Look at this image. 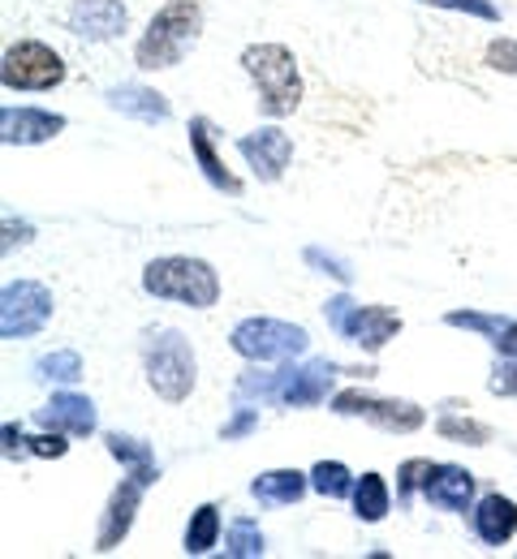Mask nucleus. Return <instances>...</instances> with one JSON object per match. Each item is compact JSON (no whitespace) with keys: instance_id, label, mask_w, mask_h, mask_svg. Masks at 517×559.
<instances>
[{"instance_id":"3","label":"nucleus","mask_w":517,"mask_h":559,"mask_svg":"<svg viewBox=\"0 0 517 559\" xmlns=\"http://www.w3.org/2000/svg\"><path fill=\"white\" fill-rule=\"evenodd\" d=\"M242 70L259 86V112L263 117H290L302 104L297 61L285 44H250L242 52Z\"/></svg>"},{"instance_id":"26","label":"nucleus","mask_w":517,"mask_h":559,"mask_svg":"<svg viewBox=\"0 0 517 559\" xmlns=\"http://www.w3.org/2000/svg\"><path fill=\"white\" fill-rule=\"evenodd\" d=\"M263 551H268V543H263V530H259V521H250V516H237V521L228 525V534H224V556L259 559Z\"/></svg>"},{"instance_id":"1","label":"nucleus","mask_w":517,"mask_h":559,"mask_svg":"<svg viewBox=\"0 0 517 559\" xmlns=\"http://www.w3.org/2000/svg\"><path fill=\"white\" fill-rule=\"evenodd\" d=\"M341 374L337 361L328 357H315V361H302V366H281L272 374L263 370H246L237 379V401H259V405H290V409H310L328 396L332 379Z\"/></svg>"},{"instance_id":"34","label":"nucleus","mask_w":517,"mask_h":559,"mask_svg":"<svg viewBox=\"0 0 517 559\" xmlns=\"http://www.w3.org/2000/svg\"><path fill=\"white\" fill-rule=\"evenodd\" d=\"M306 263H310V267H319L324 276L341 280V284H350V280H354V272H350V267H345L341 259H332V254H324L319 246H310V250H306Z\"/></svg>"},{"instance_id":"19","label":"nucleus","mask_w":517,"mask_h":559,"mask_svg":"<svg viewBox=\"0 0 517 559\" xmlns=\"http://www.w3.org/2000/svg\"><path fill=\"white\" fill-rule=\"evenodd\" d=\"M448 328H466V332H479L492 341V349L501 357H517V319L505 314H483V310H448L444 314Z\"/></svg>"},{"instance_id":"27","label":"nucleus","mask_w":517,"mask_h":559,"mask_svg":"<svg viewBox=\"0 0 517 559\" xmlns=\"http://www.w3.org/2000/svg\"><path fill=\"white\" fill-rule=\"evenodd\" d=\"M310 490H319L328 499H345V495H354V474L341 461H319L310 469Z\"/></svg>"},{"instance_id":"9","label":"nucleus","mask_w":517,"mask_h":559,"mask_svg":"<svg viewBox=\"0 0 517 559\" xmlns=\"http://www.w3.org/2000/svg\"><path fill=\"white\" fill-rule=\"evenodd\" d=\"M0 82L9 91H52L66 82V61L39 44V39H22L4 52V66H0Z\"/></svg>"},{"instance_id":"13","label":"nucleus","mask_w":517,"mask_h":559,"mask_svg":"<svg viewBox=\"0 0 517 559\" xmlns=\"http://www.w3.org/2000/svg\"><path fill=\"white\" fill-rule=\"evenodd\" d=\"M130 13L121 0H74L70 4V31L78 39H91V44H104V39H117L126 31Z\"/></svg>"},{"instance_id":"14","label":"nucleus","mask_w":517,"mask_h":559,"mask_svg":"<svg viewBox=\"0 0 517 559\" xmlns=\"http://www.w3.org/2000/svg\"><path fill=\"white\" fill-rule=\"evenodd\" d=\"M66 130L61 112H44V108H4L0 112V139L9 146H35V142L57 139Z\"/></svg>"},{"instance_id":"7","label":"nucleus","mask_w":517,"mask_h":559,"mask_svg":"<svg viewBox=\"0 0 517 559\" xmlns=\"http://www.w3.org/2000/svg\"><path fill=\"white\" fill-rule=\"evenodd\" d=\"M228 345H233V353H242L246 361H285V357L306 353L310 336H306V328H297V323H281V319H246V323L233 328Z\"/></svg>"},{"instance_id":"29","label":"nucleus","mask_w":517,"mask_h":559,"mask_svg":"<svg viewBox=\"0 0 517 559\" xmlns=\"http://www.w3.org/2000/svg\"><path fill=\"white\" fill-rule=\"evenodd\" d=\"M436 430H440L444 439H453V443H470V448H483V443L492 439V430H487L483 421L453 418V414H444V418L436 421Z\"/></svg>"},{"instance_id":"16","label":"nucleus","mask_w":517,"mask_h":559,"mask_svg":"<svg viewBox=\"0 0 517 559\" xmlns=\"http://www.w3.org/2000/svg\"><path fill=\"white\" fill-rule=\"evenodd\" d=\"M423 495L440 512H466L470 499H474V474L461 469V465H432V474L423 483Z\"/></svg>"},{"instance_id":"10","label":"nucleus","mask_w":517,"mask_h":559,"mask_svg":"<svg viewBox=\"0 0 517 559\" xmlns=\"http://www.w3.org/2000/svg\"><path fill=\"white\" fill-rule=\"evenodd\" d=\"M332 409L341 418H363L371 426H379V430H392V435H414L427 421V414L419 405H410V401H384V396H367L359 388L337 392L332 396Z\"/></svg>"},{"instance_id":"18","label":"nucleus","mask_w":517,"mask_h":559,"mask_svg":"<svg viewBox=\"0 0 517 559\" xmlns=\"http://www.w3.org/2000/svg\"><path fill=\"white\" fill-rule=\"evenodd\" d=\"M474 534H479V543H487V547H505L509 538L517 534V503L509 495H483L479 499V508H474Z\"/></svg>"},{"instance_id":"21","label":"nucleus","mask_w":517,"mask_h":559,"mask_svg":"<svg viewBox=\"0 0 517 559\" xmlns=\"http://www.w3.org/2000/svg\"><path fill=\"white\" fill-rule=\"evenodd\" d=\"M310 487V474H297V469H268L250 483V495L263 503V508H285V503H297Z\"/></svg>"},{"instance_id":"23","label":"nucleus","mask_w":517,"mask_h":559,"mask_svg":"<svg viewBox=\"0 0 517 559\" xmlns=\"http://www.w3.org/2000/svg\"><path fill=\"white\" fill-rule=\"evenodd\" d=\"M70 443H66V430H52V435H35L26 439L22 426H4V456L9 461H22V456H66Z\"/></svg>"},{"instance_id":"31","label":"nucleus","mask_w":517,"mask_h":559,"mask_svg":"<svg viewBox=\"0 0 517 559\" xmlns=\"http://www.w3.org/2000/svg\"><path fill=\"white\" fill-rule=\"evenodd\" d=\"M423 4H436V9H453V13H470V17H483V22H496L501 9L492 0H423Z\"/></svg>"},{"instance_id":"25","label":"nucleus","mask_w":517,"mask_h":559,"mask_svg":"<svg viewBox=\"0 0 517 559\" xmlns=\"http://www.w3.org/2000/svg\"><path fill=\"white\" fill-rule=\"evenodd\" d=\"M354 512H359V521H384L388 516V483L379 478V474H363L359 483H354Z\"/></svg>"},{"instance_id":"30","label":"nucleus","mask_w":517,"mask_h":559,"mask_svg":"<svg viewBox=\"0 0 517 559\" xmlns=\"http://www.w3.org/2000/svg\"><path fill=\"white\" fill-rule=\"evenodd\" d=\"M427 474H432V461H406V465L397 469V499L410 503L414 490L427 483Z\"/></svg>"},{"instance_id":"5","label":"nucleus","mask_w":517,"mask_h":559,"mask_svg":"<svg viewBox=\"0 0 517 559\" xmlns=\"http://www.w3.org/2000/svg\"><path fill=\"white\" fill-rule=\"evenodd\" d=\"M143 370H148L151 392L160 401H168V405H181L190 396V388H195V374H199L190 341L181 332H173V328H160V332L148 336V345H143Z\"/></svg>"},{"instance_id":"11","label":"nucleus","mask_w":517,"mask_h":559,"mask_svg":"<svg viewBox=\"0 0 517 559\" xmlns=\"http://www.w3.org/2000/svg\"><path fill=\"white\" fill-rule=\"evenodd\" d=\"M237 151H242V159L255 168L259 181H281L285 168H290V155H294V139H290L285 130L268 126V130L242 134V139H237Z\"/></svg>"},{"instance_id":"35","label":"nucleus","mask_w":517,"mask_h":559,"mask_svg":"<svg viewBox=\"0 0 517 559\" xmlns=\"http://www.w3.org/2000/svg\"><path fill=\"white\" fill-rule=\"evenodd\" d=\"M255 426H259V409H237V414H233V418L221 426V439H224V443H233V439L250 435Z\"/></svg>"},{"instance_id":"22","label":"nucleus","mask_w":517,"mask_h":559,"mask_svg":"<svg viewBox=\"0 0 517 559\" xmlns=\"http://www.w3.org/2000/svg\"><path fill=\"white\" fill-rule=\"evenodd\" d=\"M104 443H108V452H113V456H117L134 478H143V483H155V478H160V465H155L151 443L134 439V435H121V430L104 435Z\"/></svg>"},{"instance_id":"15","label":"nucleus","mask_w":517,"mask_h":559,"mask_svg":"<svg viewBox=\"0 0 517 559\" xmlns=\"http://www.w3.org/2000/svg\"><path fill=\"white\" fill-rule=\"evenodd\" d=\"M35 421L48 426V430H66V435H95L99 414H95V401H91V396L57 392L44 409H35Z\"/></svg>"},{"instance_id":"20","label":"nucleus","mask_w":517,"mask_h":559,"mask_svg":"<svg viewBox=\"0 0 517 559\" xmlns=\"http://www.w3.org/2000/svg\"><path fill=\"white\" fill-rule=\"evenodd\" d=\"M108 108H113V112H126V117H134V121H148V126L168 121V99H164L160 91H151V86H139V82L113 86V91H108Z\"/></svg>"},{"instance_id":"6","label":"nucleus","mask_w":517,"mask_h":559,"mask_svg":"<svg viewBox=\"0 0 517 559\" xmlns=\"http://www.w3.org/2000/svg\"><path fill=\"white\" fill-rule=\"evenodd\" d=\"M324 319H328V328L337 332V336H345V341H354L359 349L367 353H379L397 332H401V319L392 314V310H384V306H359L354 297H328V306H324Z\"/></svg>"},{"instance_id":"33","label":"nucleus","mask_w":517,"mask_h":559,"mask_svg":"<svg viewBox=\"0 0 517 559\" xmlns=\"http://www.w3.org/2000/svg\"><path fill=\"white\" fill-rule=\"evenodd\" d=\"M487 66L517 78V39H492L487 44Z\"/></svg>"},{"instance_id":"24","label":"nucleus","mask_w":517,"mask_h":559,"mask_svg":"<svg viewBox=\"0 0 517 559\" xmlns=\"http://www.w3.org/2000/svg\"><path fill=\"white\" fill-rule=\"evenodd\" d=\"M216 538H221V508L203 503L186 525V556H208L216 547Z\"/></svg>"},{"instance_id":"28","label":"nucleus","mask_w":517,"mask_h":559,"mask_svg":"<svg viewBox=\"0 0 517 559\" xmlns=\"http://www.w3.org/2000/svg\"><path fill=\"white\" fill-rule=\"evenodd\" d=\"M35 379H44V383H78L82 379V357L74 349L48 353V357L35 361Z\"/></svg>"},{"instance_id":"12","label":"nucleus","mask_w":517,"mask_h":559,"mask_svg":"<svg viewBox=\"0 0 517 559\" xmlns=\"http://www.w3.org/2000/svg\"><path fill=\"white\" fill-rule=\"evenodd\" d=\"M148 487L151 483L134 478V474L121 478V487L113 490V499H108V508H104V521H99V534H95V551H113V547H121V538L130 534L134 512H139V503H143Z\"/></svg>"},{"instance_id":"2","label":"nucleus","mask_w":517,"mask_h":559,"mask_svg":"<svg viewBox=\"0 0 517 559\" xmlns=\"http://www.w3.org/2000/svg\"><path fill=\"white\" fill-rule=\"evenodd\" d=\"M199 31H203L199 0H168L148 22L143 39L134 48L139 70H173V66H181V57L199 44Z\"/></svg>"},{"instance_id":"8","label":"nucleus","mask_w":517,"mask_h":559,"mask_svg":"<svg viewBox=\"0 0 517 559\" xmlns=\"http://www.w3.org/2000/svg\"><path fill=\"white\" fill-rule=\"evenodd\" d=\"M52 319V293L39 280H9L0 293V336L4 341H22L44 332V323Z\"/></svg>"},{"instance_id":"4","label":"nucleus","mask_w":517,"mask_h":559,"mask_svg":"<svg viewBox=\"0 0 517 559\" xmlns=\"http://www.w3.org/2000/svg\"><path fill=\"white\" fill-rule=\"evenodd\" d=\"M143 288L151 297L164 301H181L190 310H208L221 297V276L212 272V263L203 259H186V254H168V259H151L143 272Z\"/></svg>"},{"instance_id":"17","label":"nucleus","mask_w":517,"mask_h":559,"mask_svg":"<svg viewBox=\"0 0 517 559\" xmlns=\"http://www.w3.org/2000/svg\"><path fill=\"white\" fill-rule=\"evenodd\" d=\"M190 151H195V159H199V168H203V177L216 186V190H224V194H242V181L224 168L221 151H216V130H212V121L208 117H195L190 121Z\"/></svg>"},{"instance_id":"32","label":"nucleus","mask_w":517,"mask_h":559,"mask_svg":"<svg viewBox=\"0 0 517 559\" xmlns=\"http://www.w3.org/2000/svg\"><path fill=\"white\" fill-rule=\"evenodd\" d=\"M487 392H492V396H517V357L496 361V370H492V379H487Z\"/></svg>"}]
</instances>
